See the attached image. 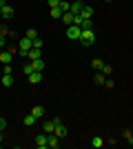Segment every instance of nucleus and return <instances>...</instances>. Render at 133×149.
Returning <instances> with one entry per match:
<instances>
[{
    "instance_id": "6ab92c4d",
    "label": "nucleus",
    "mask_w": 133,
    "mask_h": 149,
    "mask_svg": "<svg viewBox=\"0 0 133 149\" xmlns=\"http://www.w3.org/2000/svg\"><path fill=\"white\" fill-rule=\"evenodd\" d=\"M2 85H5V87H11L13 85V76L11 74H2Z\"/></svg>"
},
{
    "instance_id": "cd10ccee",
    "label": "nucleus",
    "mask_w": 133,
    "mask_h": 149,
    "mask_svg": "<svg viewBox=\"0 0 133 149\" xmlns=\"http://www.w3.org/2000/svg\"><path fill=\"white\" fill-rule=\"evenodd\" d=\"M42 45H44V42H42V38H40V36L33 38V49H42Z\"/></svg>"
},
{
    "instance_id": "c85d7f7f",
    "label": "nucleus",
    "mask_w": 133,
    "mask_h": 149,
    "mask_svg": "<svg viewBox=\"0 0 133 149\" xmlns=\"http://www.w3.org/2000/svg\"><path fill=\"white\" fill-rule=\"evenodd\" d=\"M22 71H25V76H29V74H31V71H33V67H31V62H27L25 67H22Z\"/></svg>"
},
{
    "instance_id": "f257e3e1",
    "label": "nucleus",
    "mask_w": 133,
    "mask_h": 149,
    "mask_svg": "<svg viewBox=\"0 0 133 149\" xmlns=\"http://www.w3.org/2000/svg\"><path fill=\"white\" fill-rule=\"evenodd\" d=\"M31 49H33V40H31V38H27V36H22L18 40V54L27 58V54H29Z\"/></svg>"
},
{
    "instance_id": "c756f323",
    "label": "nucleus",
    "mask_w": 133,
    "mask_h": 149,
    "mask_svg": "<svg viewBox=\"0 0 133 149\" xmlns=\"http://www.w3.org/2000/svg\"><path fill=\"white\" fill-rule=\"evenodd\" d=\"M5 45H7V36L0 33V49H5Z\"/></svg>"
},
{
    "instance_id": "ddd939ff",
    "label": "nucleus",
    "mask_w": 133,
    "mask_h": 149,
    "mask_svg": "<svg viewBox=\"0 0 133 149\" xmlns=\"http://www.w3.org/2000/svg\"><path fill=\"white\" fill-rule=\"evenodd\" d=\"M47 136H49V147L51 149H58V147H60V138H58L56 134H47Z\"/></svg>"
},
{
    "instance_id": "0eeeda50",
    "label": "nucleus",
    "mask_w": 133,
    "mask_h": 149,
    "mask_svg": "<svg viewBox=\"0 0 133 149\" xmlns=\"http://www.w3.org/2000/svg\"><path fill=\"white\" fill-rule=\"evenodd\" d=\"M53 134H56L60 140H62V138H67V125H62V120H60V123H56V131H53Z\"/></svg>"
},
{
    "instance_id": "473e14b6",
    "label": "nucleus",
    "mask_w": 133,
    "mask_h": 149,
    "mask_svg": "<svg viewBox=\"0 0 133 149\" xmlns=\"http://www.w3.org/2000/svg\"><path fill=\"white\" fill-rule=\"evenodd\" d=\"M0 143H2V131H0Z\"/></svg>"
},
{
    "instance_id": "9b49d317",
    "label": "nucleus",
    "mask_w": 133,
    "mask_h": 149,
    "mask_svg": "<svg viewBox=\"0 0 133 149\" xmlns=\"http://www.w3.org/2000/svg\"><path fill=\"white\" fill-rule=\"evenodd\" d=\"M82 7H84L82 0H73V2H71V13H76V16H78V13L82 11Z\"/></svg>"
},
{
    "instance_id": "39448f33",
    "label": "nucleus",
    "mask_w": 133,
    "mask_h": 149,
    "mask_svg": "<svg viewBox=\"0 0 133 149\" xmlns=\"http://www.w3.org/2000/svg\"><path fill=\"white\" fill-rule=\"evenodd\" d=\"M33 143H36V147L38 149H47L49 147V136H47V134H38V136H36V140H33Z\"/></svg>"
},
{
    "instance_id": "bb28decb",
    "label": "nucleus",
    "mask_w": 133,
    "mask_h": 149,
    "mask_svg": "<svg viewBox=\"0 0 133 149\" xmlns=\"http://www.w3.org/2000/svg\"><path fill=\"white\" fill-rule=\"evenodd\" d=\"M25 36H27V38H31V40H33V38H38V31L33 29V27H29V29H27V33H25Z\"/></svg>"
},
{
    "instance_id": "dca6fc26",
    "label": "nucleus",
    "mask_w": 133,
    "mask_h": 149,
    "mask_svg": "<svg viewBox=\"0 0 133 149\" xmlns=\"http://www.w3.org/2000/svg\"><path fill=\"white\" fill-rule=\"evenodd\" d=\"M22 123H25L27 127H33V125L38 123V118H36V116H33V113H27V116H25V120H22Z\"/></svg>"
},
{
    "instance_id": "7ed1b4c3",
    "label": "nucleus",
    "mask_w": 133,
    "mask_h": 149,
    "mask_svg": "<svg viewBox=\"0 0 133 149\" xmlns=\"http://www.w3.org/2000/svg\"><path fill=\"white\" fill-rule=\"evenodd\" d=\"M80 36H82V27L80 25H69L67 27V38H69V40H80Z\"/></svg>"
},
{
    "instance_id": "f8f14e48",
    "label": "nucleus",
    "mask_w": 133,
    "mask_h": 149,
    "mask_svg": "<svg viewBox=\"0 0 133 149\" xmlns=\"http://www.w3.org/2000/svg\"><path fill=\"white\" fill-rule=\"evenodd\" d=\"M42 131H44V134H53V131H56V123H53V120L42 123Z\"/></svg>"
},
{
    "instance_id": "7c9ffc66",
    "label": "nucleus",
    "mask_w": 133,
    "mask_h": 149,
    "mask_svg": "<svg viewBox=\"0 0 133 149\" xmlns=\"http://www.w3.org/2000/svg\"><path fill=\"white\" fill-rule=\"evenodd\" d=\"M5 129H7V120L0 118V131H5Z\"/></svg>"
},
{
    "instance_id": "f03ea898",
    "label": "nucleus",
    "mask_w": 133,
    "mask_h": 149,
    "mask_svg": "<svg viewBox=\"0 0 133 149\" xmlns=\"http://www.w3.org/2000/svg\"><path fill=\"white\" fill-rule=\"evenodd\" d=\"M80 42H82L84 47H91V45L95 42V31H93V29H82V36H80Z\"/></svg>"
},
{
    "instance_id": "aec40b11",
    "label": "nucleus",
    "mask_w": 133,
    "mask_h": 149,
    "mask_svg": "<svg viewBox=\"0 0 133 149\" xmlns=\"http://www.w3.org/2000/svg\"><path fill=\"white\" fill-rule=\"evenodd\" d=\"M31 113H33V116H36V118H42V116H44V107H31Z\"/></svg>"
},
{
    "instance_id": "2eb2a0df",
    "label": "nucleus",
    "mask_w": 133,
    "mask_h": 149,
    "mask_svg": "<svg viewBox=\"0 0 133 149\" xmlns=\"http://www.w3.org/2000/svg\"><path fill=\"white\" fill-rule=\"evenodd\" d=\"M27 58H29V60H38V58H42V49H31L29 54H27Z\"/></svg>"
},
{
    "instance_id": "b1692460",
    "label": "nucleus",
    "mask_w": 133,
    "mask_h": 149,
    "mask_svg": "<svg viewBox=\"0 0 133 149\" xmlns=\"http://www.w3.org/2000/svg\"><path fill=\"white\" fill-rule=\"evenodd\" d=\"M102 65H104V62H102L100 58H93V62H91V67H93L95 71H100V69H102Z\"/></svg>"
},
{
    "instance_id": "a211bd4d",
    "label": "nucleus",
    "mask_w": 133,
    "mask_h": 149,
    "mask_svg": "<svg viewBox=\"0 0 133 149\" xmlns=\"http://www.w3.org/2000/svg\"><path fill=\"white\" fill-rule=\"evenodd\" d=\"M93 80H95V85H104V82H107V76L102 74V71H98V74L93 76Z\"/></svg>"
},
{
    "instance_id": "5701e85b",
    "label": "nucleus",
    "mask_w": 133,
    "mask_h": 149,
    "mask_svg": "<svg viewBox=\"0 0 133 149\" xmlns=\"http://www.w3.org/2000/svg\"><path fill=\"white\" fill-rule=\"evenodd\" d=\"M100 71H102V74H104V76H111V74H113V67H111V65H107V62H104V65H102V69H100Z\"/></svg>"
},
{
    "instance_id": "412c9836",
    "label": "nucleus",
    "mask_w": 133,
    "mask_h": 149,
    "mask_svg": "<svg viewBox=\"0 0 133 149\" xmlns=\"http://www.w3.org/2000/svg\"><path fill=\"white\" fill-rule=\"evenodd\" d=\"M102 145H104V140H102L100 136H93V140H91V147H93V149H100Z\"/></svg>"
},
{
    "instance_id": "4be33fe9",
    "label": "nucleus",
    "mask_w": 133,
    "mask_h": 149,
    "mask_svg": "<svg viewBox=\"0 0 133 149\" xmlns=\"http://www.w3.org/2000/svg\"><path fill=\"white\" fill-rule=\"evenodd\" d=\"M58 9H60V11H71V2H67V0H60V5H58Z\"/></svg>"
},
{
    "instance_id": "4468645a",
    "label": "nucleus",
    "mask_w": 133,
    "mask_h": 149,
    "mask_svg": "<svg viewBox=\"0 0 133 149\" xmlns=\"http://www.w3.org/2000/svg\"><path fill=\"white\" fill-rule=\"evenodd\" d=\"M93 7H91V5H84L82 7V11H80V16H82V18H91V16H93Z\"/></svg>"
},
{
    "instance_id": "2f4dec72",
    "label": "nucleus",
    "mask_w": 133,
    "mask_h": 149,
    "mask_svg": "<svg viewBox=\"0 0 133 149\" xmlns=\"http://www.w3.org/2000/svg\"><path fill=\"white\" fill-rule=\"evenodd\" d=\"M60 5V0H49V7H58Z\"/></svg>"
},
{
    "instance_id": "423d86ee",
    "label": "nucleus",
    "mask_w": 133,
    "mask_h": 149,
    "mask_svg": "<svg viewBox=\"0 0 133 149\" xmlns=\"http://www.w3.org/2000/svg\"><path fill=\"white\" fill-rule=\"evenodd\" d=\"M27 80H29V85H38V82H42V71H31V74L27 76Z\"/></svg>"
},
{
    "instance_id": "a878e982",
    "label": "nucleus",
    "mask_w": 133,
    "mask_h": 149,
    "mask_svg": "<svg viewBox=\"0 0 133 149\" xmlns=\"http://www.w3.org/2000/svg\"><path fill=\"white\" fill-rule=\"evenodd\" d=\"M51 18H62V11H60V9H58V7H51Z\"/></svg>"
},
{
    "instance_id": "1a4fd4ad",
    "label": "nucleus",
    "mask_w": 133,
    "mask_h": 149,
    "mask_svg": "<svg viewBox=\"0 0 133 149\" xmlns=\"http://www.w3.org/2000/svg\"><path fill=\"white\" fill-rule=\"evenodd\" d=\"M64 22V25L69 27V25H73V22H76V13H71V11H64L62 13V18H60Z\"/></svg>"
},
{
    "instance_id": "6e6552de",
    "label": "nucleus",
    "mask_w": 133,
    "mask_h": 149,
    "mask_svg": "<svg viewBox=\"0 0 133 149\" xmlns=\"http://www.w3.org/2000/svg\"><path fill=\"white\" fill-rule=\"evenodd\" d=\"M0 13H2V20H9V18H13V7H11V5L0 7Z\"/></svg>"
},
{
    "instance_id": "f3484780",
    "label": "nucleus",
    "mask_w": 133,
    "mask_h": 149,
    "mask_svg": "<svg viewBox=\"0 0 133 149\" xmlns=\"http://www.w3.org/2000/svg\"><path fill=\"white\" fill-rule=\"evenodd\" d=\"M122 136H124V140H127L129 147H133V134H131V129H124V131H122Z\"/></svg>"
},
{
    "instance_id": "20e7f679",
    "label": "nucleus",
    "mask_w": 133,
    "mask_h": 149,
    "mask_svg": "<svg viewBox=\"0 0 133 149\" xmlns=\"http://www.w3.org/2000/svg\"><path fill=\"white\" fill-rule=\"evenodd\" d=\"M13 54H16V49H2L0 51V65H11V60H13Z\"/></svg>"
},
{
    "instance_id": "f704fd0d",
    "label": "nucleus",
    "mask_w": 133,
    "mask_h": 149,
    "mask_svg": "<svg viewBox=\"0 0 133 149\" xmlns=\"http://www.w3.org/2000/svg\"><path fill=\"white\" fill-rule=\"evenodd\" d=\"M131 134H133V131H131Z\"/></svg>"
},
{
    "instance_id": "9d476101",
    "label": "nucleus",
    "mask_w": 133,
    "mask_h": 149,
    "mask_svg": "<svg viewBox=\"0 0 133 149\" xmlns=\"http://www.w3.org/2000/svg\"><path fill=\"white\" fill-rule=\"evenodd\" d=\"M29 62H31L33 71H44V67H47V65H44V60H42V58H38V60H29Z\"/></svg>"
},
{
    "instance_id": "72a5a7b5",
    "label": "nucleus",
    "mask_w": 133,
    "mask_h": 149,
    "mask_svg": "<svg viewBox=\"0 0 133 149\" xmlns=\"http://www.w3.org/2000/svg\"><path fill=\"white\" fill-rule=\"evenodd\" d=\"M0 20H2V13H0Z\"/></svg>"
},
{
    "instance_id": "393cba45",
    "label": "nucleus",
    "mask_w": 133,
    "mask_h": 149,
    "mask_svg": "<svg viewBox=\"0 0 133 149\" xmlns=\"http://www.w3.org/2000/svg\"><path fill=\"white\" fill-rule=\"evenodd\" d=\"M80 27H82V29H93V20H91V18H84Z\"/></svg>"
}]
</instances>
